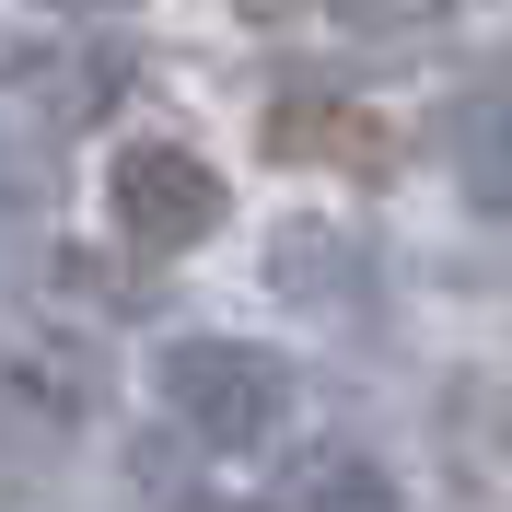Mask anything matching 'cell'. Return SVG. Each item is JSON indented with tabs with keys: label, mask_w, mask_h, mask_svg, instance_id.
<instances>
[{
	"label": "cell",
	"mask_w": 512,
	"mask_h": 512,
	"mask_svg": "<svg viewBox=\"0 0 512 512\" xmlns=\"http://www.w3.org/2000/svg\"><path fill=\"white\" fill-rule=\"evenodd\" d=\"M163 408L187 419L198 443L256 454V443H280V419H291V361L245 350V338H175L163 350Z\"/></svg>",
	"instance_id": "cell-1"
},
{
	"label": "cell",
	"mask_w": 512,
	"mask_h": 512,
	"mask_svg": "<svg viewBox=\"0 0 512 512\" xmlns=\"http://www.w3.org/2000/svg\"><path fill=\"white\" fill-rule=\"evenodd\" d=\"M105 210H117V233H128L140 256H187V245L222 233L233 187L187 152V140H128V152L105 163Z\"/></svg>",
	"instance_id": "cell-2"
},
{
	"label": "cell",
	"mask_w": 512,
	"mask_h": 512,
	"mask_svg": "<svg viewBox=\"0 0 512 512\" xmlns=\"http://www.w3.org/2000/svg\"><path fill=\"white\" fill-rule=\"evenodd\" d=\"M268 152L280 163H338V175H361V187H384V175H396V128L384 117H361V105H280V117H268Z\"/></svg>",
	"instance_id": "cell-3"
},
{
	"label": "cell",
	"mask_w": 512,
	"mask_h": 512,
	"mask_svg": "<svg viewBox=\"0 0 512 512\" xmlns=\"http://www.w3.org/2000/svg\"><path fill=\"white\" fill-rule=\"evenodd\" d=\"M280 501H291V512H396V489H384L361 454H303Z\"/></svg>",
	"instance_id": "cell-4"
},
{
	"label": "cell",
	"mask_w": 512,
	"mask_h": 512,
	"mask_svg": "<svg viewBox=\"0 0 512 512\" xmlns=\"http://www.w3.org/2000/svg\"><path fill=\"white\" fill-rule=\"evenodd\" d=\"M338 24H373V35H408V24H443V0H326Z\"/></svg>",
	"instance_id": "cell-5"
},
{
	"label": "cell",
	"mask_w": 512,
	"mask_h": 512,
	"mask_svg": "<svg viewBox=\"0 0 512 512\" xmlns=\"http://www.w3.org/2000/svg\"><path fill=\"white\" fill-rule=\"evenodd\" d=\"M59 12H117V0H59Z\"/></svg>",
	"instance_id": "cell-6"
},
{
	"label": "cell",
	"mask_w": 512,
	"mask_h": 512,
	"mask_svg": "<svg viewBox=\"0 0 512 512\" xmlns=\"http://www.w3.org/2000/svg\"><path fill=\"white\" fill-rule=\"evenodd\" d=\"M501 454H512V419H501Z\"/></svg>",
	"instance_id": "cell-7"
}]
</instances>
